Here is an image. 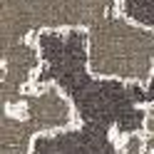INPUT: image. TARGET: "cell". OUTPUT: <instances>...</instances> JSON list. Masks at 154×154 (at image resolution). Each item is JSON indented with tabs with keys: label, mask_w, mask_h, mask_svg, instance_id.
I'll return each mask as SVG.
<instances>
[{
	"label": "cell",
	"mask_w": 154,
	"mask_h": 154,
	"mask_svg": "<svg viewBox=\"0 0 154 154\" xmlns=\"http://www.w3.org/2000/svg\"><path fill=\"white\" fill-rule=\"evenodd\" d=\"M85 65L97 80L149 85L154 77V27L112 10L85 32Z\"/></svg>",
	"instance_id": "obj_1"
},
{
	"label": "cell",
	"mask_w": 154,
	"mask_h": 154,
	"mask_svg": "<svg viewBox=\"0 0 154 154\" xmlns=\"http://www.w3.org/2000/svg\"><path fill=\"white\" fill-rule=\"evenodd\" d=\"M77 124L80 114L57 85H35L17 100L3 104L0 154H32L37 137L70 132Z\"/></svg>",
	"instance_id": "obj_2"
},
{
	"label": "cell",
	"mask_w": 154,
	"mask_h": 154,
	"mask_svg": "<svg viewBox=\"0 0 154 154\" xmlns=\"http://www.w3.org/2000/svg\"><path fill=\"white\" fill-rule=\"evenodd\" d=\"M114 5L117 0H0L3 47L35 40L37 32H87Z\"/></svg>",
	"instance_id": "obj_3"
},
{
	"label": "cell",
	"mask_w": 154,
	"mask_h": 154,
	"mask_svg": "<svg viewBox=\"0 0 154 154\" xmlns=\"http://www.w3.org/2000/svg\"><path fill=\"white\" fill-rule=\"evenodd\" d=\"M37 70H40V52H37V40L17 42L10 47H3V104L17 100L23 92L35 87Z\"/></svg>",
	"instance_id": "obj_4"
},
{
	"label": "cell",
	"mask_w": 154,
	"mask_h": 154,
	"mask_svg": "<svg viewBox=\"0 0 154 154\" xmlns=\"http://www.w3.org/2000/svg\"><path fill=\"white\" fill-rule=\"evenodd\" d=\"M117 152L119 154H154V144L147 139V134L142 129L139 132H124L122 137L117 139Z\"/></svg>",
	"instance_id": "obj_5"
},
{
	"label": "cell",
	"mask_w": 154,
	"mask_h": 154,
	"mask_svg": "<svg viewBox=\"0 0 154 154\" xmlns=\"http://www.w3.org/2000/svg\"><path fill=\"white\" fill-rule=\"evenodd\" d=\"M142 132L147 134V139L154 144V107L147 112V117H144V124H142Z\"/></svg>",
	"instance_id": "obj_6"
}]
</instances>
